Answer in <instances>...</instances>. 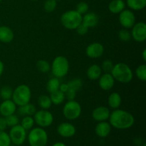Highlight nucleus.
I'll return each instance as SVG.
<instances>
[{"label":"nucleus","instance_id":"nucleus-4","mask_svg":"<svg viewBox=\"0 0 146 146\" xmlns=\"http://www.w3.org/2000/svg\"><path fill=\"white\" fill-rule=\"evenodd\" d=\"M51 70L56 78H61L66 76L69 71L68 60L64 56H58L53 60Z\"/></svg>","mask_w":146,"mask_h":146},{"label":"nucleus","instance_id":"nucleus-36","mask_svg":"<svg viewBox=\"0 0 146 146\" xmlns=\"http://www.w3.org/2000/svg\"><path fill=\"white\" fill-rule=\"evenodd\" d=\"M118 38L123 42H127L131 39V34L127 29H123L118 32Z\"/></svg>","mask_w":146,"mask_h":146},{"label":"nucleus","instance_id":"nucleus-20","mask_svg":"<svg viewBox=\"0 0 146 146\" xmlns=\"http://www.w3.org/2000/svg\"><path fill=\"white\" fill-rule=\"evenodd\" d=\"M102 74V70L100 66L98 64H93L90 66L86 71V75L88 79L91 81H96L100 78Z\"/></svg>","mask_w":146,"mask_h":146},{"label":"nucleus","instance_id":"nucleus-11","mask_svg":"<svg viewBox=\"0 0 146 146\" xmlns=\"http://www.w3.org/2000/svg\"><path fill=\"white\" fill-rule=\"evenodd\" d=\"M118 20L121 25L124 29H129L133 27L135 23V16L131 10L124 9L119 13Z\"/></svg>","mask_w":146,"mask_h":146},{"label":"nucleus","instance_id":"nucleus-25","mask_svg":"<svg viewBox=\"0 0 146 146\" xmlns=\"http://www.w3.org/2000/svg\"><path fill=\"white\" fill-rule=\"evenodd\" d=\"M127 6L134 11H140L146 7V0H126Z\"/></svg>","mask_w":146,"mask_h":146},{"label":"nucleus","instance_id":"nucleus-49","mask_svg":"<svg viewBox=\"0 0 146 146\" xmlns=\"http://www.w3.org/2000/svg\"><path fill=\"white\" fill-rule=\"evenodd\" d=\"M1 1H2V0H0V2H1Z\"/></svg>","mask_w":146,"mask_h":146},{"label":"nucleus","instance_id":"nucleus-34","mask_svg":"<svg viewBox=\"0 0 146 146\" xmlns=\"http://www.w3.org/2000/svg\"><path fill=\"white\" fill-rule=\"evenodd\" d=\"M11 139L9 133L5 131H0V146H10Z\"/></svg>","mask_w":146,"mask_h":146},{"label":"nucleus","instance_id":"nucleus-7","mask_svg":"<svg viewBox=\"0 0 146 146\" xmlns=\"http://www.w3.org/2000/svg\"><path fill=\"white\" fill-rule=\"evenodd\" d=\"M82 111L81 105L75 100L68 101L63 108V115L69 121H74L80 117Z\"/></svg>","mask_w":146,"mask_h":146},{"label":"nucleus","instance_id":"nucleus-22","mask_svg":"<svg viewBox=\"0 0 146 146\" xmlns=\"http://www.w3.org/2000/svg\"><path fill=\"white\" fill-rule=\"evenodd\" d=\"M122 98L121 95L117 92H113L110 94L108 98V104L110 108L113 109H118L121 105Z\"/></svg>","mask_w":146,"mask_h":146},{"label":"nucleus","instance_id":"nucleus-29","mask_svg":"<svg viewBox=\"0 0 146 146\" xmlns=\"http://www.w3.org/2000/svg\"><path fill=\"white\" fill-rule=\"evenodd\" d=\"M68 86V88L71 90H74L76 92H78L81 90L83 86V81L79 78H75L74 79L71 80L67 83Z\"/></svg>","mask_w":146,"mask_h":146},{"label":"nucleus","instance_id":"nucleus-35","mask_svg":"<svg viewBox=\"0 0 146 146\" xmlns=\"http://www.w3.org/2000/svg\"><path fill=\"white\" fill-rule=\"evenodd\" d=\"M56 6L57 3L55 0H46L44 4V9L47 13H51L56 9Z\"/></svg>","mask_w":146,"mask_h":146},{"label":"nucleus","instance_id":"nucleus-44","mask_svg":"<svg viewBox=\"0 0 146 146\" xmlns=\"http://www.w3.org/2000/svg\"><path fill=\"white\" fill-rule=\"evenodd\" d=\"M52 146H66V145L62 142H57L55 143L54 144H53Z\"/></svg>","mask_w":146,"mask_h":146},{"label":"nucleus","instance_id":"nucleus-33","mask_svg":"<svg viewBox=\"0 0 146 146\" xmlns=\"http://www.w3.org/2000/svg\"><path fill=\"white\" fill-rule=\"evenodd\" d=\"M4 118H5L6 122H7V127H11H11L18 125L19 123V117L17 115H15V113L11 114V115L4 117Z\"/></svg>","mask_w":146,"mask_h":146},{"label":"nucleus","instance_id":"nucleus-28","mask_svg":"<svg viewBox=\"0 0 146 146\" xmlns=\"http://www.w3.org/2000/svg\"><path fill=\"white\" fill-rule=\"evenodd\" d=\"M34 123H35V122H34V118L32 116H31V115H25L21 120L20 125L26 131H29V130H31L34 127Z\"/></svg>","mask_w":146,"mask_h":146},{"label":"nucleus","instance_id":"nucleus-46","mask_svg":"<svg viewBox=\"0 0 146 146\" xmlns=\"http://www.w3.org/2000/svg\"><path fill=\"white\" fill-rule=\"evenodd\" d=\"M142 146H146V143H145V142H144V143H143V145H142Z\"/></svg>","mask_w":146,"mask_h":146},{"label":"nucleus","instance_id":"nucleus-37","mask_svg":"<svg viewBox=\"0 0 146 146\" xmlns=\"http://www.w3.org/2000/svg\"><path fill=\"white\" fill-rule=\"evenodd\" d=\"M88 9H89V7H88V4L86 2H85V1H81V2H79L77 4L75 10L83 16L84 14H86L88 12Z\"/></svg>","mask_w":146,"mask_h":146},{"label":"nucleus","instance_id":"nucleus-21","mask_svg":"<svg viewBox=\"0 0 146 146\" xmlns=\"http://www.w3.org/2000/svg\"><path fill=\"white\" fill-rule=\"evenodd\" d=\"M125 3L123 0H112L108 4V10L112 14H119L125 9Z\"/></svg>","mask_w":146,"mask_h":146},{"label":"nucleus","instance_id":"nucleus-13","mask_svg":"<svg viewBox=\"0 0 146 146\" xmlns=\"http://www.w3.org/2000/svg\"><path fill=\"white\" fill-rule=\"evenodd\" d=\"M76 132L75 126L71 123L64 122L60 123L57 127V133L63 138H71Z\"/></svg>","mask_w":146,"mask_h":146},{"label":"nucleus","instance_id":"nucleus-5","mask_svg":"<svg viewBox=\"0 0 146 146\" xmlns=\"http://www.w3.org/2000/svg\"><path fill=\"white\" fill-rule=\"evenodd\" d=\"M61 23L64 28L75 30L82 23V15L76 10H68L61 16Z\"/></svg>","mask_w":146,"mask_h":146},{"label":"nucleus","instance_id":"nucleus-50","mask_svg":"<svg viewBox=\"0 0 146 146\" xmlns=\"http://www.w3.org/2000/svg\"><path fill=\"white\" fill-rule=\"evenodd\" d=\"M10 146H11V145H10ZM14 146H17V145H14Z\"/></svg>","mask_w":146,"mask_h":146},{"label":"nucleus","instance_id":"nucleus-38","mask_svg":"<svg viewBox=\"0 0 146 146\" xmlns=\"http://www.w3.org/2000/svg\"><path fill=\"white\" fill-rule=\"evenodd\" d=\"M113 64L112 61L110 59L104 60L101 64V70L104 71L105 73H111L113 67Z\"/></svg>","mask_w":146,"mask_h":146},{"label":"nucleus","instance_id":"nucleus-16","mask_svg":"<svg viewBox=\"0 0 146 146\" xmlns=\"http://www.w3.org/2000/svg\"><path fill=\"white\" fill-rule=\"evenodd\" d=\"M17 111V105L11 99L4 100L0 104V114L1 116L7 117L15 113Z\"/></svg>","mask_w":146,"mask_h":146},{"label":"nucleus","instance_id":"nucleus-15","mask_svg":"<svg viewBox=\"0 0 146 146\" xmlns=\"http://www.w3.org/2000/svg\"><path fill=\"white\" fill-rule=\"evenodd\" d=\"M98 80L100 88L104 91H109L114 86L115 84V79L111 73H105L101 74Z\"/></svg>","mask_w":146,"mask_h":146},{"label":"nucleus","instance_id":"nucleus-40","mask_svg":"<svg viewBox=\"0 0 146 146\" xmlns=\"http://www.w3.org/2000/svg\"><path fill=\"white\" fill-rule=\"evenodd\" d=\"M76 93L74 90H71L68 88V91L65 93L66 98L68 99V101H71V100H75L76 96Z\"/></svg>","mask_w":146,"mask_h":146},{"label":"nucleus","instance_id":"nucleus-43","mask_svg":"<svg viewBox=\"0 0 146 146\" xmlns=\"http://www.w3.org/2000/svg\"><path fill=\"white\" fill-rule=\"evenodd\" d=\"M4 63L0 60V76L3 74L4 73Z\"/></svg>","mask_w":146,"mask_h":146},{"label":"nucleus","instance_id":"nucleus-32","mask_svg":"<svg viewBox=\"0 0 146 146\" xmlns=\"http://www.w3.org/2000/svg\"><path fill=\"white\" fill-rule=\"evenodd\" d=\"M135 75L137 78L142 81H146V65L141 64L137 67L135 70Z\"/></svg>","mask_w":146,"mask_h":146},{"label":"nucleus","instance_id":"nucleus-41","mask_svg":"<svg viewBox=\"0 0 146 146\" xmlns=\"http://www.w3.org/2000/svg\"><path fill=\"white\" fill-rule=\"evenodd\" d=\"M7 125L5 118L3 116L0 117V131H4L7 129Z\"/></svg>","mask_w":146,"mask_h":146},{"label":"nucleus","instance_id":"nucleus-24","mask_svg":"<svg viewBox=\"0 0 146 146\" xmlns=\"http://www.w3.org/2000/svg\"><path fill=\"white\" fill-rule=\"evenodd\" d=\"M50 98L52 102V104L56 106H58L64 103V101L66 99V95L64 93L61 91L60 90L53 92L50 94Z\"/></svg>","mask_w":146,"mask_h":146},{"label":"nucleus","instance_id":"nucleus-45","mask_svg":"<svg viewBox=\"0 0 146 146\" xmlns=\"http://www.w3.org/2000/svg\"><path fill=\"white\" fill-rule=\"evenodd\" d=\"M142 57L143 61H146V49H144L142 53Z\"/></svg>","mask_w":146,"mask_h":146},{"label":"nucleus","instance_id":"nucleus-23","mask_svg":"<svg viewBox=\"0 0 146 146\" xmlns=\"http://www.w3.org/2000/svg\"><path fill=\"white\" fill-rule=\"evenodd\" d=\"M36 111L35 106L31 104L30 103L26 104V105L22 106H19L18 113L21 115H34V113Z\"/></svg>","mask_w":146,"mask_h":146},{"label":"nucleus","instance_id":"nucleus-2","mask_svg":"<svg viewBox=\"0 0 146 146\" xmlns=\"http://www.w3.org/2000/svg\"><path fill=\"white\" fill-rule=\"evenodd\" d=\"M111 74L115 81L122 84L130 83L133 78V73L129 66L121 62L113 66Z\"/></svg>","mask_w":146,"mask_h":146},{"label":"nucleus","instance_id":"nucleus-48","mask_svg":"<svg viewBox=\"0 0 146 146\" xmlns=\"http://www.w3.org/2000/svg\"><path fill=\"white\" fill-rule=\"evenodd\" d=\"M31 1H37V0H31Z\"/></svg>","mask_w":146,"mask_h":146},{"label":"nucleus","instance_id":"nucleus-51","mask_svg":"<svg viewBox=\"0 0 146 146\" xmlns=\"http://www.w3.org/2000/svg\"><path fill=\"white\" fill-rule=\"evenodd\" d=\"M0 88H1V86H0Z\"/></svg>","mask_w":146,"mask_h":146},{"label":"nucleus","instance_id":"nucleus-18","mask_svg":"<svg viewBox=\"0 0 146 146\" xmlns=\"http://www.w3.org/2000/svg\"><path fill=\"white\" fill-rule=\"evenodd\" d=\"M99 21V17L98 14L94 12H87L82 16V23L88 28L96 27Z\"/></svg>","mask_w":146,"mask_h":146},{"label":"nucleus","instance_id":"nucleus-3","mask_svg":"<svg viewBox=\"0 0 146 146\" xmlns=\"http://www.w3.org/2000/svg\"><path fill=\"white\" fill-rule=\"evenodd\" d=\"M31 98V91L28 86L21 84L13 90L11 100L17 106H22L29 104Z\"/></svg>","mask_w":146,"mask_h":146},{"label":"nucleus","instance_id":"nucleus-9","mask_svg":"<svg viewBox=\"0 0 146 146\" xmlns=\"http://www.w3.org/2000/svg\"><path fill=\"white\" fill-rule=\"evenodd\" d=\"M11 142L14 145H21L27 139V131L20 124L11 127L9 133Z\"/></svg>","mask_w":146,"mask_h":146},{"label":"nucleus","instance_id":"nucleus-14","mask_svg":"<svg viewBox=\"0 0 146 146\" xmlns=\"http://www.w3.org/2000/svg\"><path fill=\"white\" fill-rule=\"evenodd\" d=\"M110 114H111L110 110L107 107L101 106L94 109V111H92V118L98 122L106 121L109 118Z\"/></svg>","mask_w":146,"mask_h":146},{"label":"nucleus","instance_id":"nucleus-26","mask_svg":"<svg viewBox=\"0 0 146 146\" xmlns=\"http://www.w3.org/2000/svg\"><path fill=\"white\" fill-rule=\"evenodd\" d=\"M60 85H61V83H60L59 78H56V77L51 78V79L48 80L46 84L47 91L50 94L55 92V91L59 90Z\"/></svg>","mask_w":146,"mask_h":146},{"label":"nucleus","instance_id":"nucleus-10","mask_svg":"<svg viewBox=\"0 0 146 146\" xmlns=\"http://www.w3.org/2000/svg\"><path fill=\"white\" fill-rule=\"evenodd\" d=\"M131 38L137 42H143L146 40V24L143 21L135 23L131 28Z\"/></svg>","mask_w":146,"mask_h":146},{"label":"nucleus","instance_id":"nucleus-39","mask_svg":"<svg viewBox=\"0 0 146 146\" xmlns=\"http://www.w3.org/2000/svg\"><path fill=\"white\" fill-rule=\"evenodd\" d=\"M75 30L76 31L77 34H79V35L81 36H84L88 33L89 28H88V27H86L84 24L81 23V24H80L78 26V27H77Z\"/></svg>","mask_w":146,"mask_h":146},{"label":"nucleus","instance_id":"nucleus-52","mask_svg":"<svg viewBox=\"0 0 146 146\" xmlns=\"http://www.w3.org/2000/svg\"><path fill=\"white\" fill-rule=\"evenodd\" d=\"M123 1H124V0H123Z\"/></svg>","mask_w":146,"mask_h":146},{"label":"nucleus","instance_id":"nucleus-12","mask_svg":"<svg viewBox=\"0 0 146 146\" xmlns=\"http://www.w3.org/2000/svg\"><path fill=\"white\" fill-rule=\"evenodd\" d=\"M104 46L99 42L91 43L86 48V54L91 58H100L104 54Z\"/></svg>","mask_w":146,"mask_h":146},{"label":"nucleus","instance_id":"nucleus-19","mask_svg":"<svg viewBox=\"0 0 146 146\" xmlns=\"http://www.w3.org/2000/svg\"><path fill=\"white\" fill-rule=\"evenodd\" d=\"M14 38V31L7 26H0V41L5 44L11 42Z\"/></svg>","mask_w":146,"mask_h":146},{"label":"nucleus","instance_id":"nucleus-42","mask_svg":"<svg viewBox=\"0 0 146 146\" xmlns=\"http://www.w3.org/2000/svg\"><path fill=\"white\" fill-rule=\"evenodd\" d=\"M59 90L61 91H62L63 93H64V94H65V93L66 92V91L68 90V84H61V85H60Z\"/></svg>","mask_w":146,"mask_h":146},{"label":"nucleus","instance_id":"nucleus-17","mask_svg":"<svg viewBox=\"0 0 146 146\" xmlns=\"http://www.w3.org/2000/svg\"><path fill=\"white\" fill-rule=\"evenodd\" d=\"M111 131V125L107 121L98 122L95 128V133L100 138H106Z\"/></svg>","mask_w":146,"mask_h":146},{"label":"nucleus","instance_id":"nucleus-1","mask_svg":"<svg viewBox=\"0 0 146 146\" xmlns=\"http://www.w3.org/2000/svg\"><path fill=\"white\" fill-rule=\"evenodd\" d=\"M108 120L111 127L118 130L131 128L135 123V118L131 113L119 108L111 113Z\"/></svg>","mask_w":146,"mask_h":146},{"label":"nucleus","instance_id":"nucleus-6","mask_svg":"<svg viewBox=\"0 0 146 146\" xmlns=\"http://www.w3.org/2000/svg\"><path fill=\"white\" fill-rule=\"evenodd\" d=\"M27 138L30 146H46L48 143V134L41 127L31 128Z\"/></svg>","mask_w":146,"mask_h":146},{"label":"nucleus","instance_id":"nucleus-27","mask_svg":"<svg viewBox=\"0 0 146 146\" xmlns=\"http://www.w3.org/2000/svg\"><path fill=\"white\" fill-rule=\"evenodd\" d=\"M38 104L41 109L48 110L51 107L52 102L49 96L41 95L38 98Z\"/></svg>","mask_w":146,"mask_h":146},{"label":"nucleus","instance_id":"nucleus-30","mask_svg":"<svg viewBox=\"0 0 146 146\" xmlns=\"http://www.w3.org/2000/svg\"><path fill=\"white\" fill-rule=\"evenodd\" d=\"M36 68L41 73L46 74L51 70V65L46 60L40 59L37 61Z\"/></svg>","mask_w":146,"mask_h":146},{"label":"nucleus","instance_id":"nucleus-47","mask_svg":"<svg viewBox=\"0 0 146 146\" xmlns=\"http://www.w3.org/2000/svg\"><path fill=\"white\" fill-rule=\"evenodd\" d=\"M55 1H61V0H55Z\"/></svg>","mask_w":146,"mask_h":146},{"label":"nucleus","instance_id":"nucleus-31","mask_svg":"<svg viewBox=\"0 0 146 146\" xmlns=\"http://www.w3.org/2000/svg\"><path fill=\"white\" fill-rule=\"evenodd\" d=\"M13 89L9 86H4L0 88V97L4 100L11 99Z\"/></svg>","mask_w":146,"mask_h":146},{"label":"nucleus","instance_id":"nucleus-8","mask_svg":"<svg viewBox=\"0 0 146 146\" xmlns=\"http://www.w3.org/2000/svg\"><path fill=\"white\" fill-rule=\"evenodd\" d=\"M35 123L41 128H47L52 125L54 122V115L48 110L41 109L36 111L34 115Z\"/></svg>","mask_w":146,"mask_h":146}]
</instances>
